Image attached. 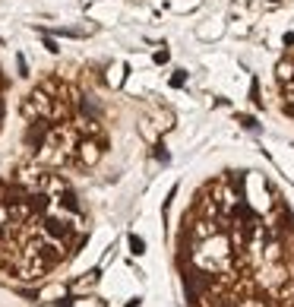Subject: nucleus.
<instances>
[{
  "instance_id": "nucleus-1",
  "label": "nucleus",
  "mask_w": 294,
  "mask_h": 307,
  "mask_svg": "<svg viewBox=\"0 0 294 307\" xmlns=\"http://www.w3.org/2000/svg\"><path fill=\"white\" fill-rule=\"evenodd\" d=\"M184 307H294V216L244 171L193 190L171 234Z\"/></svg>"
},
{
  "instance_id": "nucleus-2",
  "label": "nucleus",
  "mask_w": 294,
  "mask_h": 307,
  "mask_svg": "<svg viewBox=\"0 0 294 307\" xmlns=\"http://www.w3.org/2000/svg\"><path fill=\"white\" fill-rule=\"evenodd\" d=\"M89 241V216L64 174L25 165L0 177V276L32 285L57 276Z\"/></svg>"
},
{
  "instance_id": "nucleus-3",
  "label": "nucleus",
  "mask_w": 294,
  "mask_h": 307,
  "mask_svg": "<svg viewBox=\"0 0 294 307\" xmlns=\"http://www.w3.org/2000/svg\"><path fill=\"white\" fill-rule=\"evenodd\" d=\"M6 76H3V70H0V127H3V117H6Z\"/></svg>"
}]
</instances>
